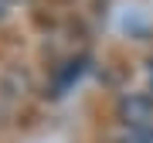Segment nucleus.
Returning <instances> with one entry per match:
<instances>
[{"mask_svg":"<svg viewBox=\"0 0 153 143\" xmlns=\"http://www.w3.org/2000/svg\"><path fill=\"white\" fill-rule=\"evenodd\" d=\"M116 116L123 126H153V92H123L116 99Z\"/></svg>","mask_w":153,"mask_h":143,"instance_id":"nucleus-1","label":"nucleus"},{"mask_svg":"<svg viewBox=\"0 0 153 143\" xmlns=\"http://www.w3.org/2000/svg\"><path fill=\"white\" fill-rule=\"evenodd\" d=\"M116 143H153V126H123Z\"/></svg>","mask_w":153,"mask_h":143,"instance_id":"nucleus-2","label":"nucleus"},{"mask_svg":"<svg viewBox=\"0 0 153 143\" xmlns=\"http://www.w3.org/2000/svg\"><path fill=\"white\" fill-rule=\"evenodd\" d=\"M146 78H150V92H153V61H146Z\"/></svg>","mask_w":153,"mask_h":143,"instance_id":"nucleus-3","label":"nucleus"},{"mask_svg":"<svg viewBox=\"0 0 153 143\" xmlns=\"http://www.w3.org/2000/svg\"><path fill=\"white\" fill-rule=\"evenodd\" d=\"M4 17H7V0H0V24H4Z\"/></svg>","mask_w":153,"mask_h":143,"instance_id":"nucleus-4","label":"nucleus"}]
</instances>
